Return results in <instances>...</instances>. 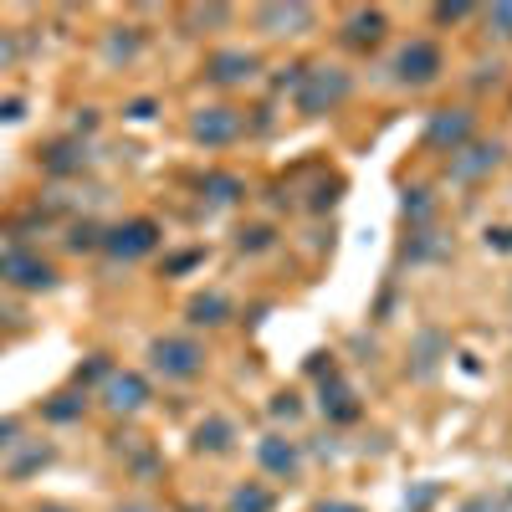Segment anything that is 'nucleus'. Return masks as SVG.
<instances>
[{
	"label": "nucleus",
	"instance_id": "nucleus-1",
	"mask_svg": "<svg viewBox=\"0 0 512 512\" xmlns=\"http://www.w3.org/2000/svg\"><path fill=\"white\" fill-rule=\"evenodd\" d=\"M349 88H354V77L344 67H297V113L318 118L344 103Z\"/></svg>",
	"mask_w": 512,
	"mask_h": 512
},
{
	"label": "nucleus",
	"instance_id": "nucleus-2",
	"mask_svg": "<svg viewBox=\"0 0 512 512\" xmlns=\"http://www.w3.org/2000/svg\"><path fill=\"white\" fill-rule=\"evenodd\" d=\"M149 364L164 379H195L205 369V349L195 344V338H185V333H164V338L149 344Z\"/></svg>",
	"mask_w": 512,
	"mask_h": 512
},
{
	"label": "nucleus",
	"instance_id": "nucleus-3",
	"mask_svg": "<svg viewBox=\"0 0 512 512\" xmlns=\"http://www.w3.org/2000/svg\"><path fill=\"white\" fill-rule=\"evenodd\" d=\"M441 47L436 41H410V47H400L395 52V62H390V72H395V82L400 88H431V82L441 77Z\"/></svg>",
	"mask_w": 512,
	"mask_h": 512
},
{
	"label": "nucleus",
	"instance_id": "nucleus-4",
	"mask_svg": "<svg viewBox=\"0 0 512 512\" xmlns=\"http://www.w3.org/2000/svg\"><path fill=\"white\" fill-rule=\"evenodd\" d=\"M241 128H246L241 108H231V103H210V108H200V113L190 118V139L205 144V149H221V144H236V139H241Z\"/></svg>",
	"mask_w": 512,
	"mask_h": 512
},
{
	"label": "nucleus",
	"instance_id": "nucleus-5",
	"mask_svg": "<svg viewBox=\"0 0 512 512\" xmlns=\"http://www.w3.org/2000/svg\"><path fill=\"white\" fill-rule=\"evenodd\" d=\"M472 134H477L472 108H436L431 123H425V144L441 149V154H456L461 144H472Z\"/></svg>",
	"mask_w": 512,
	"mask_h": 512
},
{
	"label": "nucleus",
	"instance_id": "nucleus-6",
	"mask_svg": "<svg viewBox=\"0 0 512 512\" xmlns=\"http://www.w3.org/2000/svg\"><path fill=\"white\" fill-rule=\"evenodd\" d=\"M0 282H11V287H21V292H47V287H57V272H52V262H41L36 251H0Z\"/></svg>",
	"mask_w": 512,
	"mask_h": 512
},
{
	"label": "nucleus",
	"instance_id": "nucleus-7",
	"mask_svg": "<svg viewBox=\"0 0 512 512\" xmlns=\"http://www.w3.org/2000/svg\"><path fill=\"white\" fill-rule=\"evenodd\" d=\"M159 246V226L154 221H123L113 231H103V251L113 256V262H139V256H149Z\"/></svg>",
	"mask_w": 512,
	"mask_h": 512
},
{
	"label": "nucleus",
	"instance_id": "nucleus-8",
	"mask_svg": "<svg viewBox=\"0 0 512 512\" xmlns=\"http://www.w3.org/2000/svg\"><path fill=\"white\" fill-rule=\"evenodd\" d=\"M251 21H256V31H267V36H303V31H313L318 11L308 6V0H287V6H256Z\"/></svg>",
	"mask_w": 512,
	"mask_h": 512
},
{
	"label": "nucleus",
	"instance_id": "nucleus-9",
	"mask_svg": "<svg viewBox=\"0 0 512 512\" xmlns=\"http://www.w3.org/2000/svg\"><path fill=\"white\" fill-rule=\"evenodd\" d=\"M103 405H108L113 415H139V410L149 405V379L134 374V369H113V374L103 379Z\"/></svg>",
	"mask_w": 512,
	"mask_h": 512
},
{
	"label": "nucleus",
	"instance_id": "nucleus-10",
	"mask_svg": "<svg viewBox=\"0 0 512 512\" xmlns=\"http://www.w3.org/2000/svg\"><path fill=\"white\" fill-rule=\"evenodd\" d=\"M497 164H502V144L472 139V144H461V149L451 154V169H446V175L466 185V180H482V175H492Z\"/></svg>",
	"mask_w": 512,
	"mask_h": 512
},
{
	"label": "nucleus",
	"instance_id": "nucleus-11",
	"mask_svg": "<svg viewBox=\"0 0 512 512\" xmlns=\"http://www.w3.org/2000/svg\"><path fill=\"white\" fill-rule=\"evenodd\" d=\"M256 52H241V47H226V52H210L205 57V72L210 82H221V88H231V82H251L256 77Z\"/></svg>",
	"mask_w": 512,
	"mask_h": 512
},
{
	"label": "nucleus",
	"instance_id": "nucleus-12",
	"mask_svg": "<svg viewBox=\"0 0 512 512\" xmlns=\"http://www.w3.org/2000/svg\"><path fill=\"white\" fill-rule=\"evenodd\" d=\"M384 31H390V21H384V11H369V6L349 11V21H344V41H349L354 52H369V47H379V41H384Z\"/></svg>",
	"mask_w": 512,
	"mask_h": 512
},
{
	"label": "nucleus",
	"instance_id": "nucleus-13",
	"mask_svg": "<svg viewBox=\"0 0 512 512\" xmlns=\"http://www.w3.org/2000/svg\"><path fill=\"white\" fill-rule=\"evenodd\" d=\"M256 461H262L272 477H297L303 451H297V441H287V436H267L262 446H256Z\"/></svg>",
	"mask_w": 512,
	"mask_h": 512
},
{
	"label": "nucleus",
	"instance_id": "nucleus-14",
	"mask_svg": "<svg viewBox=\"0 0 512 512\" xmlns=\"http://www.w3.org/2000/svg\"><path fill=\"white\" fill-rule=\"evenodd\" d=\"M323 415L328 420H338V425H349V420H359V400H354V390L338 374H323Z\"/></svg>",
	"mask_w": 512,
	"mask_h": 512
},
{
	"label": "nucleus",
	"instance_id": "nucleus-15",
	"mask_svg": "<svg viewBox=\"0 0 512 512\" xmlns=\"http://www.w3.org/2000/svg\"><path fill=\"white\" fill-rule=\"evenodd\" d=\"M231 441H236V425L226 415H210L195 425V451H205V456H226Z\"/></svg>",
	"mask_w": 512,
	"mask_h": 512
},
{
	"label": "nucleus",
	"instance_id": "nucleus-16",
	"mask_svg": "<svg viewBox=\"0 0 512 512\" xmlns=\"http://www.w3.org/2000/svg\"><path fill=\"white\" fill-rule=\"evenodd\" d=\"M190 323H195V328H221V323H231V297H221V292L190 297Z\"/></svg>",
	"mask_w": 512,
	"mask_h": 512
},
{
	"label": "nucleus",
	"instance_id": "nucleus-17",
	"mask_svg": "<svg viewBox=\"0 0 512 512\" xmlns=\"http://www.w3.org/2000/svg\"><path fill=\"white\" fill-rule=\"evenodd\" d=\"M226 507L231 512H272V492L267 487H236Z\"/></svg>",
	"mask_w": 512,
	"mask_h": 512
},
{
	"label": "nucleus",
	"instance_id": "nucleus-18",
	"mask_svg": "<svg viewBox=\"0 0 512 512\" xmlns=\"http://www.w3.org/2000/svg\"><path fill=\"white\" fill-rule=\"evenodd\" d=\"M200 190H205L210 200H221V205H226V200H241V180H231V175H205Z\"/></svg>",
	"mask_w": 512,
	"mask_h": 512
},
{
	"label": "nucleus",
	"instance_id": "nucleus-19",
	"mask_svg": "<svg viewBox=\"0 0 512 512\" xmlns=\"http://www.w3.org/2000/svg\"><path fill=\"white\" fill-rule=\"evenodd\" d=\"M487 26H492L502 41H512V0H502V6H492V11H487Z\"/></svg>",
	"mask_w": 512,
	"mask_h": 512
},
{
	"label": "nucleus",
	"instance_id": "nucleus-20",
	"mask_svg": "<svg viewBox=\"0 0 512 512\" xmlns=\"http://www.w3.org/2000/svg\"><path fill=\"white\" fill-rule=\"evenodd\" d=\"M190 21H195V26H226V21H231V6H195Z\"/></svg>",
	"mask_w": 512,
	"mask_h": 512
},
{
	"label": "nucleus",
	"instance_id": "nucleus-21",
	"mask_svg": "<svg viewBox=\"0 0 512 512\" xmlns=\"http://www.w3.org/2000/svg\"><path fill=\"white\" fill-rule=\"evenodd\" d=\"M405 216H410V221H431V195L410 190V195H405Z\"/></svg>",
	"mask_w": 512,
	"mask_h": 512
},
{
	"label": "nucleus",
	"instance_id": "nucleus-22",
	"mask_svg": "<svg viewBox=\"0 0 512 512\" xmlns=\"http://www.w3.org/2000/svg\"><path fill=\"white\" fill-rule=\"evenodd\" d=\"M72 415H82V400H77V395H57V400L47 405V420H72Z\"/></svg>",
	"mask_w": 512,
	"mask_h": 512
},
{
	"label": "nucleus",
	"instance_id": "nucleus-23",
	"mask_svg": "<svg viewBox=\"0 0 512 512\" xmlns=\"http://www.w3.org/2000/svg\"><path fill=\"white\" fill-rule=\"evenodd\" d=\"M93 246H103V231L98 226H77L72 231V251H93Z\"/></svg>",
	"mask_w": 512,
	"mask_h": 512
},
{
	"label": "nucleus",
	"instance_id": "nucleus-24",
	"mask_svg": "<svg viewBox=\"0 0 512 512\" xmlns=\"http://www.w3.org/2000/svg\"><path fill=\"white\" fill-rule=\"evenodd\" d=\"M262 246H272V231H267V226H251V231H241V251H262Z\"/></svg>",
	"mask_w": 512,
	"mask_h": 512
},
{
	"label": "nucleus",
	"instance_id": "nucleus-25",
	"mask_svg": "<svg viewBox=\"0 0 512 512\" xmlns=\"http://www.w3.org/2000/svg\"><path fill=\"white\" fill-rule=\"evenodd\" d=\"M139 52V36H108V57H134Z\"/></svg>",
	"mask_w": 512,
	"mask_h": 512
},
{
	"label": "nucleus",
	"instance_id": "nucleus-26",
	"mask_svg": "<svg viewBox=\"0 0 512 512\" xmlns=\"http://www.w3.org/2000/svg\"><path fill=\"white\" fill-rule=\"evenodd\" d=\"M472 16V6H466V0H456V6H436V21L446 26V21H466Z\"/></svg>",
	"mask_w": 512,
	"mask_h": 512
},
{
	"label": "nucleus",
	"instance_id": "nucleus-27",
	"mask_svg": "<svg viewBox=\"0 0 512 512\" xmlns=\"http://www.w3.org/2000/svg\"><path fill=\"white\" fill-rule=\"evenodd\" d=\"M297 410H303V405H297V395H272V415H282V420H292Z\"/></svg>",
	"mask_w": 512,
	"mask_h": 512
},
{
	"label": "nucleus",
	"instance_id": "nucleus-28",
	"mask_svg": "<svg viewBox=\"0 0 512 512\" xmlns=\"http://www.w3.org/2000/svg\"><path fill=\"white\" fill-rule=\"evenodd\" d=\"M11 57H16V41H11L6 31H0V72H6V67H11Z\"/></svg>",
	"mask_w": 512,
	"mask_h": 512
},
{
	"label": "nucleus",
	"instance_id": "nucleus-29",
	"mask_svg": "<svg viewBox=\"0 0 512 512\" xmlns=\"http://www.w3.org/2000/svg\"><path fill=\"white\" fill-rule=\"evenodd\" d=\"M487 246L492 251H512V231H487Z\"/></svg>",
	"mask_w": 512,
	"mask_h": 512
},
{
	"label": "nucleus",
	"instance_id": "nucleus-30",
	"mask_svg": "<svg viewBox=\"0 0 512 512\" xmlns=\"http://www.w3.org/2000/svg\"><path fill=\"white\" fill-rule=\"evenodd\" d=\"M16 436H21V425L16 420H0V446H16Z\"/></svg>",
	"mask_w": 512,
	"mask_h": 512
},
{
	"label": "nucleus",
	"instance_id": "nucleus-31",
	"mask_svg": "<svg viewBox=\"0 0 512 512\" xmlns=\"http://www.w3.org/2000/svg\"><path fill=\"white\" fill-rule=\"evenodd\" d=\"M200 262V251H185V256H175V262H169V272H185V267H195Z\"/></svg>",
	"mask_w": 512,
	"mask_h": 512
},
{
	"label": "nucleus",
	"instance_id": "nucleus-32",
	"mask_svg": "<svg viewBox=\"0 0 512 512\" xmlns=\"http://www.w3.org/2000/svg\"><path fill=\"white\" fill-rule=\"evenodd\" d=\"M0 118H6V123H16V118H21V98H11V103H0Z\"/></svg>",
	"mask_w": 512,
	"mask_h": 512
},
{
	"label": "nucleus",
	"instance_id": "nucleus-33",
	"mask_svg": "<svg viewBox=\"0 0 512 512\" xmlns=\"http://www.w3.org/2000/svg\"><path fill=\"white\" fill-rule=\"evenodd\" d=\"M318 512H359V502H323Z\"/></svg>",
	"mask_w": 512,
	"mask_h": 512
},
{
	"label": "nucleus",
	"instance_id": "nucleus-34",
	"mask_svg": "<svg viewBox=\"0 0 512 512\" xmlns=\"http://www.w3.org/2000/svg\"><path fill=\"white\" fill-rule=\"evenodd\" d=\"M36 512H72V507H57V502H47V507H36Z\"/></svg>",
	"mask_w": 512,
	"mask_h": 512
}]
</instances>
